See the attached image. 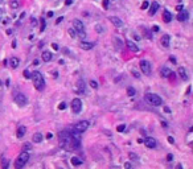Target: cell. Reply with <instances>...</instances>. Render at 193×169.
<instances>
[{
  "label": "cell",
  "instance_id": "6da1fadb",
  "mask_svg": "<svg viewBox=\"0 0 193 169\" xmlns=\"http://www.w3.org/2000/svg\"><path fill=\"white\" fill-rule=\"evenodd\" d=\"M31 79L33 82L35 89L38 90V91H43L44 87H45V81H44L43 74L40 72H33V73H31Z\"/></svg>",
  "mask_w": 193,
  "mask_h": 169
},
{
  "label": "cell",
  "instance_id": "7a4b0ae2",
  "mask_svg": "<svg viewBox=\"0 0 193 169\" xmlns=\"http://www.w3.org/2000/svg\"><path fill=\"white\" fill-rule=\"evenodd\" d=\"M144 98H146V100H147L151 106H162V104H163V99L159 97L157 94L147 92V94L144 95Z\"/></svg>",
  "mask_w": 193,
  "mask_h": 169
},
{
  "label": "cell",
  "instance_id": "3957f363",
  "mask_svg": "<svg viewBox=\"0 0 193 169\" xmlns=\"http://www.w3.org/2000/svg\"><path fill=\"white\" fill-rule=\"evenodd\" d=\"M28 161H29V153L26 151H23L20 155H19L17 160L15 161V166H16V168H23Z\"/></svg>",
  "mask_w": 193,
  "mask_h": 169
},
{
  "label": "cell",
  "instance_id": "277c9868",
  "mask_svg": "<svg viewBox=\"0 0 193 169\" xmlns=\"http://www.w3.org/2000/svg\"><path fill=\"white\" fill-rule=\"evenodd\" d=\"M13 99H15V103L20 107L25 106V104L28 103V98H26V95L23 94V92H16V94L13 95Z\"/></svg>",
  "mask_w": 193,
  "mask_h": 169
},
{
  "label": "cell",
  "instance_id": "5b68a950",
  "mask_svg": "<svg viewBox=\"0 0 193 169\" xmlns=\"http://www.w3.org/2000/svg\"><path fill=\"white\" fill-rule=\"evenodd\" d=\"M70 107H72V111L74 112V114H79V112L82 111V100L79 99V98H74V99L72 100Z\"/></svg>",
  "mask_w": 193,
  "mask_h": 169
},
{
  "label": "cell",
  "instance_id": "8992f818",
  "mask_svg": "<svg viewBox=\"0 0 193 169\" xmlns=\"http://www.w3.org/2000/svg\"><path fill=\"white\" fill-rule=\"evenodd\" d=\"M139 66H140L141 73H144L146 75H150V74H151V67H152V65L150 63V61L141 60L140 63H139Z\"/></svg>",
  "mask_w": 193,
  "mask_h": 169
},
{
  "label": "cell",
  "instance_id": "52a82bcc",
  "mask_svg": "<svg viewBox=\"0 0 193 169\" xmlns=\"http://www.w3.org/2000/svg\"><path fill=\"white\" fill-rule=\"evenodd\" d=\"M89 126H90V123L87 120H81V122H78V123L75 124L74 129L77 132H85L87 128H89Z\"/></svg>",
  "mask_w": 193,
  "mask_h": 169
},
{
  "label": "cell",
  "instance_id": "ba28073f",
  "mask_svg": "<svg viewBox=\"0 0 193 169\" xmlns=\"http://www.w3.org/2000/svg\"><path fill=\"white\" fill-rule=\"evenodd\" d=\"M109 21L112 23V25L116 26V28H122V26H123V21H122V19L116 17V16H109Z\"/></svg>",
  "mask_w": 193,
  "mask_h": 169
},
{
  "label": "cell",
  "instance_id": "9c48e42d",
  "mask_svg": "<svg viewBox=\"0 0 193 169\" xmlns=\"http://www.w3.org/2000/svg\"><path fill=\"white\" fill-rule=\"evenodd\" d=\"M73 29H74L75 32L85 31L84 23H82V21H79V20H77V19H74V20H73Z\"/></svg>",
  "mask_w": 193,
  "mask_h": 169
},
{
  "label": "cell",
  "instance_id": "30bf717a",
  "mask_svg": "<svg viewBox=\"0 0 193 169\" xmlns=\"http://www.w3.org/2000/svg\"><path fill=\"white\" fill-rule=\"evenodd\" d=\"M143 141H144V144H146L147 148H150V149L156 148V140L153 138H146Z\"/></svg>",
  "mask_w": 193,
  "mask_h": 169
},
{
  "label": "cell",
  "instance_id": "8fae6325",
  "mask_svg": "<svg viewBox=\"0 0 193 169\" xmlns=\"http://www.w3.org/2000/svg\"><path fill=\"white\" fill-rule=\"evenodd\" d=\"M95 45V42H87V41L82 40L81 42H79V48L84 49V50H90V49H93Z\"/></svg>",
  "mask_w": 193,
  "mask_h": 169
},
{
  "label": "cell",
  "instance_id": "7c38bea8",
  "mask_svg": "<svg viewBox=\"0 0 193 169\" xmlns=\"http://www.w3.org/2000/svg\"><path fill=\"white\" fill-rule=\"evenodd\" d=\"M126 45H127V48L130 49L131 52H139V46L136 45L135 42H134V41H131V40H127L126 41Z\"/></svg>",
  "mask_w": 193,
  "mask_h": 169
},
{
  "label": "cell",
  "instance_id": "4fadbf2b",
  "mask_svg": "<svg viewBox=\"0 0 193 169\" xmlns=\"http://www.w3.org/2000/svg\"><path fill=\"white\" fill-rule=\"evenodd\" d=\"M188 17H189V15H188V12L184 11V9H181V11L179 12V15H177V20L181 21V23L183 21H187Z\"/></svg>",
  "mask_w": 193,
  "mask_h": 169
},
{
  "label": "cell",
  "instance_id": "5bb4252c",
  "mask_svg": "<svg viewBox=\"0 0 193 169\" xmlns=\"http://www.w3.org/2000/svg\"><path fill=\"white\" fill-rule=\"evenodd\" d=\"M160 75H162V77H164V78H168V77H171V75H172V70L168 69L167 66H164V67H162V69H160Z\"/></svg>",
  "mask_w": 193,
  "mask_h": 169
},
{
  "label": "cell",
  "instance_id": "9a60e30c",
  "mask_svg": "<svg viewBox=\"0 0 193 169\" xmlns=\"http://www.w3.org/2000/svg\"><path fill=\"white\" fill-rule=\"evenodd\" d=\"M148 7H150V12H148V13H150L151 16H153V15L157 12V9H159V3H157V1H152V4L148 6Z\"/></svg>",
  "mask_w": 193,
  "mask_h": 169
},
{
  "label": "cell",
  "instance_id": "2e32d148",
  "mask_svg": "<svg viewBox=\"0 0 193 169\" xmlns=\"http://www.w3.org/2000/svg\"><path fill=\"white\" fill-rule=\"evenodd\" d=\"M169 41H171V37L169 35H163L162 40H160V42H162V45L164 46V48H169Z\"/></svg>",
  "mask_w": 193,
  "mask_h": 169
},
{
  "label": "cell",
  "instance_id": "e0dca14e",
  "mask_svg": "<svg viewBox=\"0 0 193 169\" xmlns=\"http://www.w3.org/2000/svg\"><path fill=\"white\" fill-rule=\"evenodd\" d=\"M25 132H26L25 126H20L17 128V131H16V136H17L19 139H23L24 136H25Z\"/></svg>",
  "mask_w": 193,
  "mask_h": 169
},
{
  "label": "cell",
  "instance_id": "ac0fdd59",
  "mask_svg": "<svg viewBox=\"0 0 193 169\" xmlns=\"http://www.w3.org/2000/svg\"><path fill=\"white\" fill-rule=\"evenodd\" d=\"M172 13H171L169 11H167V9H165L164 12H163V21H164V23H171V21H172Z\"/></svg>",
  "mask_w": 193,
  "mask_h": 169
},
{
  "label": "cell",
  "instance_id": "d6986e66",
  "mask_svg": "<svg viewBox=\"0 0 193 169\" xmlns=\"http://www.w3.org/2000/svg\"><path fill=\"white\" fill-rule=\"evenodd\" d=\"M9 65H11L12 69H16V67H19V65H20V60H19L17 57H12L11 60H9Z\"/></svg>",
  "mask_w": 193,
  "mask_h": 169
},
{
  "label": "cell",
  "instance_id": "ffe728a7",
  "mask_svg": "<svg viewBox=\"0 0 193 169\" xmlns=\"http://www.w3.org/2000/svg\"><path fill=\"white\" fill-rule=\"evenodd\" d=\"M32 140H33V143H41L43 141V135L40 134V132H36V134H33V136H32Z\"/></svg>",
  "mask_w": 193,
  "mask_h": 169
},
{
  "label": "cell",
  "instance_id": "44dd1931",
  "mask_svg": "<svg viewBox=\"0 0 193 169\" xmlns=\"http://www.w3.org/2000/svg\"><path fill=\"white\" fill-rule=\"evenodd\" d=\"M41 57H43V61H45V62H49V61L52 60L53 56H52V53H50V52H46V50H45V52H43Z\"/></svg>",
  "mask_w": 193,
  "mask_h": 169
},
{
  "label": "cell",
  "instance_id": "7402d4cb",
  "mask_svg": "<svg viewBox=\"0 0 193 169\" xmlns=\"http://www.w3.org/2000/svg\"><path fill=\"white\" fill-rule=\"evenodd\" d=\"M72 165L73 166H78V165H81L82 164V160L79 157H77V156H74V157H72Z\"/></svg>",
  "mask_w": 193,
  "mask_h": 169
},
{
  "label": "cell",
  "instance_id": "603a6c76",
  "mask_svg": "<svg viewBox=\"0 0 193 169\" xmlns=\"http://www.w3.org/2000/svg\"><path fill=\"white\" fill-rule=\"evenodd\" d=\"M179 75H180V78L181 79H188V75H187V72H185V69L184 67H179Z\"/></svg>",
  "mask_w": 193,
  "mask_h": 169
},
{
  "label": "cell",
  "instance_id": "cb8c5ba5",
  "mask_svg": "<svg viewBox=\"0 0 193 169\" xmlns=\"http://www.w3.org/2000/svg\"><path fill=\"white\" fill-rule=\"evenodd\" d=\"M9 7H11L12 9H17L19 7H20V3H19L17 0H11V1H9Z\"/></svg>",
  "mask_w": 193,
  "mask_h": 169
},
{
  "label": "cell",
  "instance_id": "d4e9b609",
  "mask_svg": "<svg viewBox=\"0 0 193 169\" xmlns=\"http://www.w3.org/2000/svg\"><path fill=\"white\" fill-rule=\"evenodd\" d=\"M77 85H78V91H79V92H85V83H84V81L79 79Z\"/></svg>",
  "mask_w": 193,
  "mask_h": 169
},
{
  "label": "cell",
  "instance_id": "484cf974",
  "mask_svg": "<svg viewBox=\"0 0 193 169\" xmlns=\"http://www.w3.org/2000/svg\"><path fill=\"white\" fill-rule=\"evenodd\" d=\"M75 35H77V37H79V38H81V40H85V38H86V32H85V31L75 32Z\"/></svg>",
  "mask_w": 193,
  "mask_h": 169
},
{
  "label": "cell",
  "instance_id": "4316f807",
  "mask_svg": "<svg viewBox=\"0 0 193 169\" xmlns=\"http://www.w3.org/2000/svg\"><path fill=\"white\" fill-rule=\"evenodd\" d=\"M31 149H32V144H31V143H28V141H25V143L23 144V151L29 152Z\"/></svg>",
  "mask_w": 193,
  "mask_h": 169
},
{
  "label": "cell",
  "instance_id": "83f0119b",
  "mask_svg": "<svg viewBox=\"0 0 193 169\" xmlns=\"http://www.w3.org/2000/svg\"><path fill=\"white\" fill-rule=\"evenodd\" d=\"M135 89H134V87H128V89H127V95H128V97H134V95H135Z\"/></svg>",
  "mask_w": 193,
  "mask_h": 169
},
{
  "label": "cell",
  "instance_id": "f1b7e54d",
  "mask_svg": "<svg viewBox=\"0 0 193 169\" xmlns=\"http://www.w3.org/2000/svg\"><path fill=\"white\" fill-rule=\"evenodd\" d=\"M40 23H41V28H40V31L41 32H44V31H45V19H44V17H41L40 19Z\"/></svg>",
  "mask_w": 193,
  "mask_h": 169
},
{
  "label": "cell",
  "instance_id": "f546056e",
  "mask_svg": "<svg viewBox=\"0 0 193 169\" xmlns=\"http://www.w3.org/2000/svg\"><path fill=\"white\" fill-rule=\"evenodd\" d=\"M90 86H91L93 89L97 90V89H98L99 85H98V82H97V81H90Z\"/></svg>",
  "mask_w": 193,
  "mask_h": 169
},
{
  "label": "cell",
  "instance_id": "4dcf8cb0",
  "mask_svg": "<svg viewBox=\"0 0 193 169\" xmlns=\"http://www.w3.org/2000/svg\"><path fill=\"white\" fill-rule=\"evenodd\" d=\"M23 75H24V78H25V79H31V73H29V70H24L23 72Z\"/></svg>",
  "mask_w": 193,
  "mask_h": 169
},
{
  "label": "cell",
  "instance_id": "1f68e13d",
  "mask_svg": "<svg viewBox=\"0 0 193 169\" xmlns=\"http://www.w3.org/2000/svg\"><path fill=\"white\" fill-rule=\"evenodd\" d=\"M68 33H69V36H70L72 38H75V37H77V35H75V31H74V29H69V31H68Z\"/></svg>",
  "mask_w": 193,
  "mask_h": 169
},
{
  "label": "cell",
  "instance_id": "d6a6232c",
  "mask_svg": "<svg viewBox=\"0 0 193 169\" xmlns=\"http://www.w3.org/2000/svg\"><path fill=\"white\" fill-rule=\"evenodd\" d=\"M124 129H126V126H124V124H119V126L116 127V131L118 132H124Z\"/></svg>",
  "mask_w": 193,
  "mask_h": 169
},
{
  "label": "cell",
  "instance_id": "836d02e7",
  "mask_svg": "<svg viewBox=\"0 0 193 169\" xmlns=\"http://www.w3.org/2000/svg\"><path fill=\"white\" fill-rule=\"evenodd\" d=\"M66 108V103L65 102H61L60 104H58V110H61V111H63V110Z\"/></svg>",
  "mask_w": 193,
  "mask_h": 169
},
{
  "label": "cell",
  "instance_id": "e575fe53",
  "mask_svg": "<svg viewBox=\"0 0 193 169\" xmlns=\"http://www.w3.org/2000/svg\"><path fill=\"white\" fill-rule=\"evenodd\" d=\"M128 156H130V159H134L135 161H139V157L135 155V153H131V152H130V155H128Z\"/></svg>",
  "mask_w": 193,
  "mask_h": 169
},
{
  "label": "cell",
  "instance_id": "d590c367",
  "mask_svg": "<svg viewBox=\"0 0 193 169\" xmlns=\"http://www.w3.org/2000/svg\"><path fill=\"white\" fill-rule=\"evenodd\" d=\"M148 6H150V3H148V1H143V4H141V9H147Z\"/></svg>",
  "mask_w": 193,
  "mask_h": 169
},
{
  "label": "cell",
  "instance_id": "8d00e7d4",
  "mask_svg": "<svg viewBox=\"0 0 193 169\" xmlns=\"http://www.w3.org/2000/svg\"><path fill=\"white\" fill-rule=\"evenodd\" d=\"M95 31H97V32H103L105 28H103V26H101V25H97V26H95Z\"/></svg>",
  "mask_w": 193,
  "mask_h": 169
},
{
  "label": "cell",
  "instance_id": "74e56055",
  "mask_svg": "<svg viewBox=\"0 0 193 169\" xmlns=\"http://www.w3.org/2000/svg\"><path fill=\"white\" fill-rule=\"evenodd\" d=\"M168 143H169V144H175V139H173L172 138V136H168Z\"/></svg>",
  "mask_w": 193,
  "mask_h": 169
},
{
  "label": "cell",
  "instance_id": "f35d334b",
  "mask_svg": "<svg viewBox=\"0 0 193 169\" xmlns=\"http://www.w3.org/2000/svg\"><path fill=\"white\" fill-rule=\"evenodd\" d=\"M1 166H3V168H8V161L3 160V161H1Z\"/></svg>",
  "mask_w": 193,
  "mask_h": 169
},
{
  "label": "cell",
  "instance_id": "ab89813d",
  "mask_svg": "<svg viewBox=\"0 0 193 169\" xmlns=\"http://www.w3.org/2000/svg\"><path fill=\"white\" fill-rule=\"evenodd\" d=\"M103 8L105 9L109 8V0H103Z\"/></svg>",
  "mask_w": 193,
  "mask_h": 169
},
{
  "label": "cell",
  "instance_id": "60d3db41",
  "mask_svg": "<svg viewBox=\"0 0 193 169\" xmlns=\"http://www.w3.org/2000/svg\"><path fill=\"white\" fill-rule=\"evenodd\" d=\"M173 160V155L172 153H168L167 155V161H172Z\"/></svg>",
  "mask_w": 193,
  "mask_h": 169
},
{
  "label": "cell",
  "instance_id": "b9f144b4",
  "mask_svg": "<svg viewBox=\"0 0 193 169\" xmlns=\"http://www.w3.org/2000/svg\"><path fill=\"white\" fill-rule=\"evenodd\" d=\"M132 74H134V77H135V78H139V77H140V75H139V73L135 72V70H132Z\"/></svg>",
  "mask_w": 193,
  "mask_h": 169
},
{
  "label": "cell",
  "instance_id": "7bdbcfd3",
  "mask_svg": "<svg viewBox=\"0 0 193 169\" xmlns=\"http://www.w3.org/2000/svg\"><path fill=\"white\" fill-rule=\"evenodd\" d=\"M62 20H63V17H62V16H60V17H58L57 20H56V24H60V23H61V21H62Z\"/></svg>",
  "mask_w": 193,
  "mask_h": 169
},
{
  "label": "cell",
  "instance_id": "ee69618b",
  "mask_svg": "<svg viewBox=\"0 0 193 169\" xmlns=\"http://www.w3.org/2000/svg\"><path fill=\"white\" fill-rule=\"evenodd\" d=\"M73 3V0H65V6H70Z\"/></svg>",
  "mask_w": 193,
  "mask_h": 169
},
{
  "label": "cell",
  "instance_id": "f6af8a7d",
  "mask_svg": "<svg viewBox=\"0 0 193 169\" xmlns=\"http://www.w3.org/2000/svg\"><path fill=\"white\" fill-rule=\"evenodd\" d=\"M152 31H153V32H159V26H157V25H153V26H152Z\"/></svg>",
  "mask_w": 193,
  "mask_h": 169
},
{
  "label": "cell",
  "instance_id": "bcb514c9",
  "mask_svg": "<svg viewBox=\"0 0 193 169\" xmlns=\"http://www.w3.org/2000/svg\"><path fill=\"white\" fill-rule=\"evenodd\" d=\"M181 9H184V7H183V6H177V7H176V11H181Z\"/></svg>",
  "mask_w": 193,
  "mask_h": 169
},
{
  "label": "cell",
  "instance_id": "7dc6e473",
  "mask_svg": "<svg viewBox=\"0 0 193 169\" xmlns=\"http://www.w3.org/2000/svg\"><path fill=\"white\" fill-rule=\"evenodd\" d=\"M52 48L54 49V50H58V45H57V44H52Z\"/></svg>",
  "mask_w": 193,
  "mask_h": 169
},
{
  "label": "cell",
  "instance_id": "c3c4849f",
  "mask_svg": "<svg viewBox=\"0 0 193 169\" xmlns=\"http://www.w3.org/2000/svg\"><path fill=\"white\" fill-rule=\"evenodd\" d=\"M131 166H132V165H131L130 163H126V164H124V168H127V169H128V168H131Z\"/></svg>",
  "mask_w": 193,
  "mask_h": 169
},
{
  "label": "cell",
  "instance_id": "681fc988",
  "mask_svg": "<svg viewBox=\"0 0 193 169\" xmlns=\"http://www.w3.org/2000/svg\"><path fill=\"white\" fill-rule=\"evenodd\" d=\"M52 138H53V135L50 134V132L49 134H46V139H52Z\"/></svg>",
  "mask_w": 193,
  "mask_h": 169
},
{
  "label": "cell",
  "instance_id": "f907efd6",
  "mask_svg": "<svg viewBox=\"0 0 193 169\" xmlns=\"http://www.w3.org/2000/svg\"><path fill=\"white\" fill-rule=\"evenodd\" d=\"M190 90H192V87L189 86V87H188V89H187V92H185V94H187V95H189V94H190Z\"/></svg>",
  "mask_w": 193,
  "mask_h": 169
},
{
  "label": "cell",
  "instance_id": "816d5d0a",
  "mask_svg": "<svg viewBox=\"0 0 193 169\" xmlns=\"http://www.w3.org/2000/svg\"><path fill=\"white\" fill-rule=\"evenodd\" d=\"M48 17H53V12H52V11L48 12Z\"/></svg>",
  "mask_w": 193,
  "mask_h": 169
},
{
  "label": "cell",
  "instance_id": "f5cc1de1",
  "mask_svg": "<svg viewBox=\"0 0 193 169\" xmlns=\"http://www.w3.org/2000/svg\"><path fill=\"white\" fill-rule=\"evenodd\" d=\"M164 111H165V112H168V114H169V112H171V110L168 108V107H164Z\"/></svg>",
  "mask_w": 193,
  "mask_h": 169
},
{
  "label": "cell",
  "instance_id": "db71d44e",
  "mask_svg": "<svg viewBox=\"0 0 193 169\" xmlns=\"http://www.w3.org/2000/svg\"><path fill=\"white\" fill-rule=\"evenodd\" d=\"M16 46H17V44H16V41H13L12 42V48H16Z\"/></svg>",
  "mask_w": 193,
  "mask_h": 169
},
{
  "label": "cell",
  "instance_id": "11a10c76",
  "mask_svg": "<svg viewBox=\"0 0 193 169\" xmlns=\"http://www.w3.org/2000/svg\"><path fill=\"white\" fill-rule=\"evenodd\" d=\"M7 35H8V36L12 35V31H11V29H8V31H7Z\"/></svg>",
  "mask_w": 193,
  "mask_h": 169
},
{
  "label": "cell",
  "instance_id": "9f6ffc18",
  "mask_svg": "<svg viewBox=\"0 0 193 169\" xmlns=\"http://www.w3.org/2000/svg\"><path fill=\"white\" fill-rule=\"evenodd\" d=\"M33 65H38V60H35V61H33Z\"/></svg>",
  "mask_w": 193,
  "mask_h": 169
},
{
  "label": "cell",
  "instance_id": "6f0895ef",
  "mask_svg": "<svg viewBox=\"0 0 193 169\" xmlns=\"http://www.w3.org/2000/svg\"><path fill=\"white\" fill-rule=\"evenodd\" d=\"M0 1H3V0H0Z\"/></svg>",
  "mask_w": 193,
  "mask_h": 169
}]
</instances>
